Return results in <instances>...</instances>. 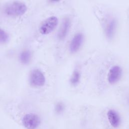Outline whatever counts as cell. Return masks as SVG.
Segmentation results:
<instances>
[{
    "label": "cell",
    "mask_w": 129,
    "mask_h": 129,
    "mask_svg": "<svg viewBox=\"0 0 129 129\" xmlns=\"http://www.w3.org/2000/svg\"><path fill=\"white\" fill-rule=\"evenodd\" d=\"M58 24V18L55 16H50L45 19L39 28V31L42 35H47L51 33Z\"/></svg>",
    "instance_id": "cell-3"
},
{
    "label": "cell",
    "mask_w": 129,
    "mask_h": 129,
    "mask_svg": "<svg viewBox=\"0 0 129 129\" xmlns=\"http://www.w3.org/2000/svg\"><path fill=\"white\" fill-rule=\"evenodd\" d=\"M22 122L26 129H36L41 123V119L37 114L29 113L23 116Z\"/></svg>",
    "instance_id": "cell-2"
},
{
    "label": "cell",
    "mask_w": 129,
    "mask_h": 129,
    "mask_svg": "<svg viewBox=\"0 0 129 129\" xmlns=\"http://www.w3.org/2000/svg\"><path fill=\"white\" fill-rule=\"evenodd\" d=\"M80 79H81V74L80 72L77 70H75L73 72L72 75V76L71 77V80H70L71 84L74 86H77L80 82Z\"/></svg>",
    "instance_id": "cell-11"
},
{
    "label": "cell",
    "mask_w": 129,
    "mask_h": 129,
    "mask_svg": "<svg viewBox=\"0 0 129 129\" xmlns=\"http://www.w3.org/2000/svg\"><path fill=\"white\" fill-rule=\"evenodd\" d=\"M26 5L21 2L15 1L8 4L5 8V13L8 16L18 17L23 15L27 12Z\"/></svg>",
    "instance_id": "cell-1"
},
{
    "label": "cell",
    "mask_w": 129,
    "mask_h": 129,
    "mask_svg": "<svg viewBox=\"0 0 129 129\" xmlns=\"http://www.w3.org/2000/svg\"><path fill=\"white\" fill-rule=\"evenodd\" d=\"M84 41V35L82 33H76L72 39L70 46L69 50L72 53L77 52L81 48Z\"/></svg>",
    "instance_id": "cell-6"
},
{
    "label": "cell",
    "mask_w": 129,
    "mask_h": 129,
    "mask_svg": "<svg viewBox=\"0 0 129 129\" xmlns=\"http://www.w3.org/2000/svg\"><path fill=\"white\" fill-rule=\"evenodd\" d=\"M122 75V68L118 65L113 66L109 69L107 74V81L110 85L117 83Z\"/></svg>",
    "instance_id": "cell-5"
},
{
    "label": "cell",
    "mask_w": 129,
    "mask_h": 129,
    "mask_svg": "<svg viewBox=\"0 0 129 129\" xmlns=\"http://www.w3.org/2000/svg\"><path fill=\"white\" fill-rule=\"evenodd\" d=\"M71 25V22L70 19L68 17L64 18L57 32V38L59 40H62L65 39L70 31Z\"/></svg>",
    "instance_id": "cell-8"
},
{
    "label": "cell",
    "mask_w": 129,
    "mask_h": 129,
    "mask_svg": "<svg viewBox=\"0 0 129 129\" xmlns=\"http://www.w3.org/2000/svg\"><path fill=\"white\" fill-rule=\"evenodd\" d=\"M9 39V36L8 34L3 30L0 28V43H6Z\"/></svg>",
    "instance_id": "cell-12"
},
{
    "label": "cell",
    "mask_w": 129,
    "mask_h": 129,
    "mask_svg": "<svg viewBox=\"0 0 129 129\" xmlns=\"http://www.w3.org/2000/svg\"><path fill=\"white\" fill-rule=\"evenodd\" d=\"M51 2H57L60 0H49Z\"/></svg>",
    "instance_id": "cell-14"
},
{
    "label": "cell",
    "mask_w": 129,
    "mask_h": 129,
    "mask_svg": "<svg viewBox=\"0 0 129 129\" xmlns=\"http://www.w3.org/2000/svg\"><path fill=\"white\" fill-rule=\"evenodd\" d=\"M117 27V21L115 19H112L107 24L105 28V34L106 37L112 39L115 33Z\"/></svg>",
    "instance_id": "cell-9"
},
{
    "label": "cell",
    "mask_w": 129,
    "mask_h": 129,
    "mask_svg": "<svg viewBox=\"0 0 129 129\" xmlns=\"http://www.w3.org/2000/svg\"><path fill=\"white\" fill-rule=\"evenodd\" d=\"M31 54L29 50H26L22 51L20 55V59L21 62L25 64H28L31 59Z\"/></svg>",
    "instance_id": "cell-10"
},
{
    "label": "cell",
    "mask_w": 129,
    "mask_h": 129,
    "mask_svg": "<svg viewBox=\"0 0 129 129\" xmlns=\"http://www.w3.org/2000/svg\"><path fill=\"white\" fill-rule=\"evenodd\" d=\"M46 79L43 73L38 69L33 70L29 76V82L33 87H40L44 85Z\"/></svg>",
    "instance_id": "cell-4"
},
{
    "label": "cell",
    "mask_w": 129,
    "mask_h": 129,
    "mask_svg": "<svg viewBox=\"0 0 129 129\" xmlns=\"http://www.w3.org/2000/svg\"><path fill=\"white\" fill-rule=\"evenodd\" d=\"M107 118L109 123L113 128H117L121 123L120 116L115 110L110 109L107 112Z\"/></svg>",
    "instance_id": "cell-7"
},
{
    "label": "cell",
    "mask_w": 129,
    "mask_h": 129,
    "mask_svg": "<svg viewBox=\"0 0 129 129\" xmlns=\"http://www.w3.org/2000/svg\"><path fill=\"white\" fill-rule=\"evenodd\" d=\"M63 109H64V105L62 103L59 102L57 103L56 105H55V110L57 113H59L61 112Z\"/></svg>",
    "instance_id": "cell-13"
}]
</instances>
